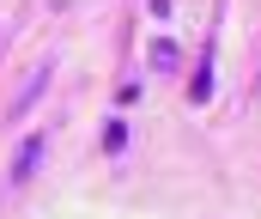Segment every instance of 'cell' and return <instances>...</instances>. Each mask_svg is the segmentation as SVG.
<instances>
[{
  "instance_id": "obj_4",
  "label": "cell",
  "mask_w": 261,
  "mask_h": 219,
  "mask_svg": "<svg viewBox=\"0 0 261 219\" xmlns=\"http://www.w3.org/2000/svg\"><path fill=\"white\" fill-rule=\"evenodd\" d=\"M189 91H195V104H200V98L213 91V67H200V73H195V85H189Z\"/></svg>"
},
{
  "instance_id": "obj_3",
  "label": "cell",
  "mask_w": 261,
  "mask_h": 219,
  "mask_svg": "<svg viewBox=\"0 0 261 219\" xmlns=\"http://www.w3.org/2000/svg\"><path fill=\"white\" fill-rule=\"evenodd\" d=\"M103 146H110V152H122V146H128V128H122V122H110V128H103Z\"/></svg>"
},
{
  "instance_id": "obj_1",
  "label": "cell",
  "mask_w": 261,
  "mask_h": 219,
  "mask_svg": "<svg viewBox=\"0 0 261 219\" xmlns=\"http://www.w3.org/2000/svg\"><path fill=\"white\" fill-rule=\"evenodd\" d=\"M37 158H43V134H31V140H24V152H18V164H12V183H31Z\"/></svg>"
},
{
  "instance_id": "obj_2",
  "label": "cell",
  "mask_w": 261,
  "mask_h": 219,
  "mask_svg": "<svg viewBox=\"0 0 261 219\" xmlns=\"http://www.w3.org/2000/svg\"><path fill=\"white\" fill-rule=\"evenodd\" d=\"M152 67H158V73L176 67V43H152Z\"/></svg>"
}]
</instances>
